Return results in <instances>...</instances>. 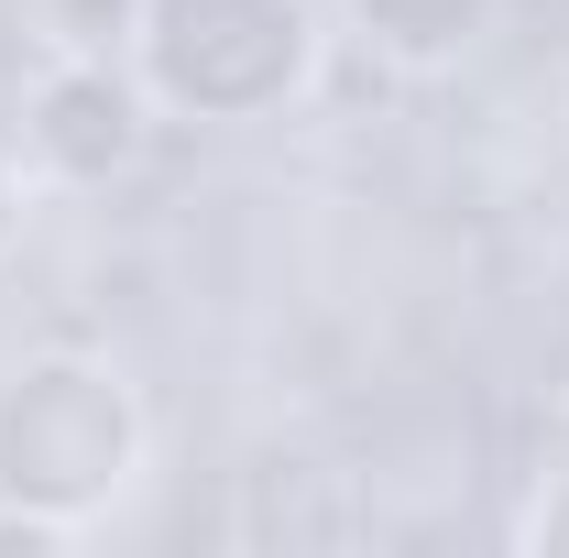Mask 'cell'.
<instances>
[{
    "mask_svg": "<svg viewBox=\"0 0 569 558\" xmlns=\"http://www.w3.org/2000/svg\"><path fill=\"white\" fill-rule=\"evenodd\" d=\"M67 361H33V372H11V395H0V492H22L33 515H56L77 492L121 482V460H132V427H88L67 438Z\"/></svg>",
    "mask_w": 569,
    "mask_h": 558,
    "instance_id": "1",
    "label": "cell"
},
{
    "mask_svg": "<svg viewBox=\"0 0 569 558\" xmlns=\"http://www.w3.org/2000/svg\"><path fill=\"white\" fill-rule=\"evenodd\" d=\"M22 132H33V153H44L67 187H110L142 153V99L110 77V56H67V67H44Z\"/></svg>",
    "mask_w": 569,
    "mask_h": 558,
    "instance_id": "2",
    "label": "cell"
},
{
    "mask_svg": "<svg viewBox=\"0 0 569 558\" xmlns=\"http://www.w3.org/2000/svg\"><path fill=\"white\" fill-rule=\"evenodd\" d=\"M482 11H493V0H361V33H372L383 56H406V67H449V56L482 33Z\"/></svg>",
    "mask_w": 569,
    "mask_h": 558,
    "instance_id": "3",
    "label": "cell"
},
{
    "mask_svg": "<svg viewBox=\"0 0 569 558\" xmlns=\"http://www.w3.org/2000/svg\"><path fill=\"white\" fill-rule=\"evenodd\" d=\"M537 537H548V548H569V492L548 504V515H537Z\"/></svg>",
    "mask_w": 569,
    "mask_h": 558,
    "instance_id": "4",
    "label": "cell"
}]
</instances>
